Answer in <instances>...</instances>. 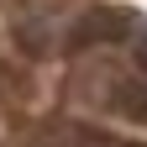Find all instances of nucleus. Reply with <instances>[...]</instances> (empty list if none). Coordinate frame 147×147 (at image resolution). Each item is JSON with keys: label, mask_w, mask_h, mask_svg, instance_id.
Returning a JSON list of instances; mask_svg holds the SVG:
<instances>
[{"label": "nucleus", "mask_w": 147, "mask_h": 147, "mask_svg": "<svg viewBox=\"0 0 147 147\" xmlns=\"http://www.w3.org/2000/svg\"><path fill=\"white\" fill-rule=\"evenodd\" d=\"M142 68H147V32H142Z\"/></svg>", "instance_id": "1"}]
</instances>
